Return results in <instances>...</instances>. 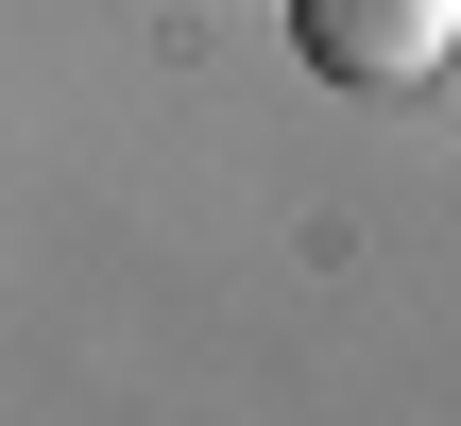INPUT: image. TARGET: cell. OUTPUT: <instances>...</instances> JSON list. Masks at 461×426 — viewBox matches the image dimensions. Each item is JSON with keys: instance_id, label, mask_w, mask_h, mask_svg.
I'll return each instance as SVG.
<instances>
[{"instance_id": "obj_1", "label": "cell", "mask_w": 461, "mask_h": 426, "mask_svg": "<svg viewBox=\"0 0 461 426\" xmlns=\"http://www.w3.org/2000/svg\"><path fill=\"white\" fill-rule=\"evenodd\" d=\"M291 34L325 85H428L461 51V0H291Z\"/></svg>"}]
</instances>
